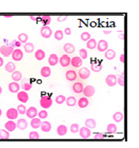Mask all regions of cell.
I'll return each mask as SVG.
<instances>
[{
  "mask_svg": "<svg viewBox=\"0 0 139 148\" xmlns=\"http://www.w3.org/2000/svg\"><path fill=\"white\" fill-rule=\"evenodd\" d=\"M40 106L41 108H43L44 109H48L52 106V103H53V101H52V98L50 96H48V95H45V96H43L41 98L40 101Z\"/></svg>",
  "mask_w": 139,
  "mask_h": 148,
  "instance_id": "1",
  "label": "cell"
},
{
  "mask_svg": "<svg viewBox=\"0 0 139 148\" xmlns=\"http://www.w3.org/2000/svg\"><path fill=\"white\" fill-rule=\"evenodd\" d=\"M13 50H14L13 46H8L3 45L0 47V53L5 57H8L11 55H12Z\"/></svg>",
  "mask_w": 139,
  "mask_h": 148,
  "instance_id": "2",
  "label": "cell"
},
{
  "mask_svg": "<svg viewBox=\"0 0 139 148\" xmlns=\"http://www.w3.org/2000/svg\"><path fill=\"white\" fill-rule=\"evenodd\" d=\"M40 33L41 35L44 38L48 39L52 36V29L50 28V27H49L48 26H43L40 30Z\"/></svg>",
  "mask_w": 139,
  "mask_h": 148,
  "instance_id": "3",
  "label": "cell"
},
{
  "mask_svg": "<svg viewBox=\"0 0 139 148\" xmlns=\"http://www.w3.org/2000/svg\"><path fill=\"white\" fill-rule=\"evenodd\" d=\"M18 115H19V112H18L17 110L13 108L8 109L7 111H6V117L10 120L16 119V118H17L18 117Z\"/></svg>",
  "mask_w": 139,
  "mask_h": 148,
  "instance_id": "4",
  "label": "cell"
},
{
  "mask_svg": "<svg viewBox=\"0 0 139 148\" xmlns=\"http://www.w3.org/2000/svg\"><path fill=\"white\" fill-rule=\"evenodd\" d=\"M105 83L109 87H114L117 83V77L115 75H108L105 78Z\"/></svg>",
  "mask_w": 139,
  "mask_h": 148,
  "instance_id": "5",
  "label": "cell"
},
{
  "mask_svg": "<svg viewBox=\"0 0 139 148\" xmlns=\"http://www.w3.org/2000/svg\"><path fill=\"white\" fill-rule=\"evenodd\" d=\"M83 93L84 96H86V97H91L95 94V88L92 85H87L83 90Z\"/></svg>",
  "mask_w": 139,
  "mask_h": 148,
  "instance_id": "6",
  "label": "cell"
},
{
  "mask_svg": "<svg viewBox=\"0 0 139 148\" xmlns=\"http://www.w3.org/2000/svg\"><path fill=\"white\" fill-rule=\"evenodd\" d=\"M24 57V52L20 49H15L12 52V58L15 61H20Z\"/></svg>",
  "mask_w": 139,
  "mask_h": 148,
  "instance_id": "7",
  "label": "cell"
},
{
  "mask_svg": "<svg viewBox=\"0 0 139 148\" xmlns=\"http://www.w3.org/2000/svg\"><path fill=\"white\" fill-rule=\"evenodd\" d=\"M108 43L105 39H101L98 42L97 46V48L99 52H105L108 48Z\"/></svg>",
  "mask_w": 139,
  "mask_h": 148,
  "instance_id": "8",
  "label": "cell"
},
{
  "mask_svg": "<svg viewBox=\"0 0 139 148\" xmlns=\"http://www.w3.org/2000/svg\"><path fill=\"white\" fill-rule=\"evenodd\" d=\"M90 75H91L90 70L87 68H85V67L80 69L79 71V77H80L81 79H83V80L87 79L90 77Z\"/></svg>",
  "mask_w": 139,
  "mask_h": 148,
  "instance_id": "9",
  "label": "cell"
},
{
  "mask_svg": "<svg viewBox=\"0 0 139 148\" xmlns=\"http://www.w3.org/2000/svg\"><path fill=\"white\" fill-rule=\"evenodd\" d=\"M79 135H80L82 139H88V138L90 137L91 132L90 129L87 128V127H82L81 129H79Z\"/></svg>",
  "mask_w": 139,
  "mask_h": 148,
  "instance_id": "10",
  "label": "cell"
},
{
  "mask_svg": "<svg viewBox=\"0 0 139 148\" xmlns=\"http://www.w3.org/2000/svg\"><path fill=\"white\" fill-rule=\"evenodd\" d=\"M17 99L20 102H21L22 103H27L29 99L28 94L25 91L18 92L17 95Z\"/></svg>",
  "mask_w": 139,
  "mask_h": 148,
  "instance_id": "11",
  "label": "cell"
},
{
  "mask_svg": "<svg viewBox=\"0 0 139 148\" xmlns=\"http://www.w3.org/2000/svg\"><path fill=\"white\" fill-rule=\"evenodd\" d=\"M70 61H71V59L70 57H69L68 55H64L62 56L60 59H59V62L60 63V65H62V67H68V65H70Z\"/></svg>",
  "mask_w": 139,
  "mask_h": 148,
  "instance_id": "12",
  "label": "cell"
},
{
  "mask_svg": "<svg viewBox=\"0 0 139 148\" xmlns=\"http://www.w3.org/2000/svg\"><path fill=\"white\" fill-rule=\"evenodd\" d=\"M8 90L11 93H17L20 90V85L17 82H11L8 85Z\"/></svg>",
  "mask_w": 139,
  "mask_h": 148,
  "instance_id": "13",
  "label": "cell"
},
{
  "mask_svg": "<svg viewBox=\"0 0 139 148\" xmlns=\"http://www.w3.org/2000/svg\"><path fill=\"white\" fill-rule=\"evenodd\" d=\"M37 114H38L37 109L36 108H34V107H30V108H29L28 109L26 110V116L30 118H33L36 117V116H37Z\"/></svg>",
  "mask_w": 139,
  "mask_h": 148,
  "instance_id": "14",
  "label": "cell"
},
{
  "mask_svg": "<svg viewBox=\"0 0 139 148\" xmlns=\"http://www.w3.org/2000/svg\"><path fill=\"white\" fill-rule=\"evenodd\" d=\"M17 128L20 130H25L28 127V122L24 118H19L17 122Z\"/></svg>",
  "mask_w": 139,
  "mask_h": 148,
  "instance_id": "15",
  "label": "cell"
},
{
  "mask_svg": "<svg viewBox=\"0 0 139 148\" xmlns=\"http://www.w3.org/2000/svg\"><path fill=\"white\" fill-rule=\"evenodd\" d=\"M5 129L6 130H8V131H13L15 130V129L17 128V124L16 123H15L13 120H10L5 123Z\"/></svg>",
  "mask_w": 139,
  "mask_h": 148,
  "instance_id": "16",
  "label": "cell"
},
{
  "mask_svg": "<svg viewBox=\"0 0 139 148\" xmlns=\"http://www.w3.org/2000/svg\"><path fill=\"white\" fill-rule=\"evenodd\" d=\"M70 64L74 68H79L82 65L83 61L79 57H74L71 59Z\"/></svg>",
  "mask_w": 139,
  "mask_h": 148,
  "instance_id": "17",
  "label": "cell"
},
{
  "mask_svg": "<svg viewBox=\"0 0 139 148\" xmlns=\"http://www.w3.org/2000/svg\"><path fill=\"white\" fill-rule=\"evenodd\" d=\"M48 61L50 65L54 66V65H56L59 63V57H58V56L56 54H51L50 55Z\"/></svg>",
  "mask_w": 139,
  "mask_h": 148,
  "instance_id": "18",
  "label": "cell"
},
{
  "mask_svg": "<svg viewBox=\"0 0 139 148\" xmlns=\"http://www.w3.org/2000/svg\"><path fill=\"white\" fill-rule=\"evenodd\" d=\"M64 50L67 54H72L75 52V47L71 43H66L64 46Z\"/></svg>",
  "mask_w": 139,
  "mask_h": 148,
  "instance_id": "19",
  "label": "cell"
},
{
  "mask_svg": "<svg viewBox=\"0 0 139 148\" xmlns=\"http://www.w3.org/2000/svg\"><path fill=\"white\" fill-rule=\"evenodd\" d=\"M21 88L24 91H29L32 88V84L29 81L28 79H24V80L21 81Z\"/></svg>",
  "mask_w": 139,
  "mask_h": 148,
  "instance_id": "20",
  "label": "cell"
},
{
  "mask_svg": "<svg viewBox=\"0 0 139 148\" xmlns=\"http://www.w3.org/2000/svg\"><path fill=\"white\" fill-rule=\"evenodd\" d=\"M77 75L75 71L72 70H70L66 72V79L70 81H73L77 79Z\"/></svg>",
  "mask_w": 139,
  "mask_h": 148,
  "instance_id": "21",
  "label": "cell"
},
{
  "mask_svg": "<svg viewBox=\"0 0 139 148\" xmlns=\"http://www.w3.org/2000/svg\"><path fill=\"white\" fill-rule=\"evenodd\" d=\"M41 130L44 132H49L52 129V125L49 121H43L41 124Z\"/></svg>",
  "mask_w": 139,
  "mask_h": 148,
  "instance_id": "22",
  "label": "cell"
},
{
  "mask_svg": "<svg viewBox=\"0 0 139 148\" xmlns=\"http://www.w3.org/2000/svg\"><path fill=\"white\" fill-rule=\"evenodd\" d=\"M72 90L77 94L81 93L83 92V85L80 82H77L72 85Z\"/></svg>",
  "mask_w": 139,
  "mask_h": 148,
  "instance_id": "23",
  "label": "cell"
},
{
  "mask_svg": "<svg viewBox=\"0 0 139 148\" xmlns=\"http://www.w3.org/2000/svg\"><path fill=\"white\" fill-rule=\"evenodd\" d=\"M85 125L89 129H94L97 127V122L94 118H87L85 121Z\"/></svg>",
  "mask_w": 139,
  "mask_h": 148,
  "instance_id": "24",
  "label": "cell"
},
{
  "mask_svg": "<svg viewBox=\"0 0 139 148\" xmlns=\"http://www.w3.org/2000/svg\"><path fill=\"white\" fill-rule=\"evenodd\" d=\"M41 75L44 78H48L51 75V69L48 66H44L41 69Z\"/></svg>",
  "mask_w": 139,
  "mask_h": 148,
  "instance_id": "25",
  "label": "cell"
},
{
  "mask_svg": "<svg viewBox=\"0 0 139 148\" xmlns=\"http://www.w3.org/2000/svg\"><path fill=\"white\" fill-rule=\"evenodd\" d=\"M5 70L6 72H9V73H13V72L15 71L16 70V65L13 62L9 61L5 65Z\"/></svg>",
  "mask_w": 139,
  "mask_h": 148,
  "instance_id": "26",
  "label": "cell"
},
{
  "mask_svg": "<svg viewBox=\"0 0 139 148\" xmlns=\"http://www.w3.org/2000/svg\"><path fill=\"white\" fill-rule=\"evenodd\" d=\"M41 124V121L40 118H37L36 117L32 118L30 121V126L33 129H38L39 128H40Z\"/></svg>",
  "mask_w": 139,
  "mask_h": 148,
  "instance_id": "27",
  "label": "cell"
},
{
  "mask_svg": "<svg viewBox=\"0 0 139 148\" xmlns=\"http://www.w3.org/2000/svg\"><path fill=\"white\" fill-rule=\"evenodd\" d=\"M116 52L112 49H107L105 52V57L107 60H112L115 58Z\"/></svg>",
  "mask_w": 139,
  "mask_h": 148,
  "instance_id": "28",
  "label": "cell"
},
{
  "mask_svg": "<svg viewBox=\"0 0 139 148\" xmlns=\"http://www.w3.org/2000/svg\"><path fill=\"white\" fill-rule=\"evenodd\" d=\"M57 132L58 135L59 136L66 135L68 132V128L66 127L65 125H60V126L57 127Z\"/></svg>",
  "mask_w": 139,
  "mask_h": 148,
  "instance_id": "29",
  "label": "cell"
},
{
  "mask_svg": "<svg viewBox=\"0 0 139 148\" xmlns=\"http://www.w3.org/2000/svg\"><path fill=\"white\" fill-rule=\"evenodd\" d=\"M89 104V101L86 97H82L78 101V106L80 108H87Z\"/></svg>",
  "mask_w": 139,
  "mask_h": 148,
  "instance_id": "30",
  "label": "cell"
},
{
  "mask_svg": "<svg viewBox=\"0 0 139 148\" xmlns=\"http://www.w3.org/2000/svg\"><path fill=\"white\" fill-rule=\"evenodd\" d=\"M34 57H35V58L37 59L38 61H41L46 57V53L43 50L39 49V50L36 51L35 53H34Z\"/></svg>",
  "mask_w": 139,
  "mask_h": 148,
  "instance_id": "31",
  "label": "cell"
},
{
  "mask_svg": "<svg viewBox=\"0 0 139 148\" xmlns=\"http://www.w3.org/2000/svg\"><path fill=\"white\" fill-rule=\"evenodd\" d=\"M24 51L26 52V53H32L34 49V44L31 42L26 43L24 46Z\"/></svg>",
  "mask_w": 139,
  "mask_h": 148,
  "instance_id": "32",
  "label": "cell"
},
{
  "mask_svg": "<svg viewBox=\"0 0 139 148\" xmlns=\"http://www.w3.org/2000/svg\"><path fill=\"white\" fill-rule=\"evenodd\" d=\"M11 77H12V79L14 81L17 82L21 80L22 79V74L20 71H15L13 72L11 75Z\"/></svg>",
  "mask_w": 139,
  "mask_h": 148,
  "instance_id": "33",
  "label": "cell"
},
{
  "mask_svg": "<svg viewBox=\"0 0 139 148\" xmlns=\"http://www.w3.org/2000/svg\"><path fill=\"white\" fill-rule=\"evenodd\" d=\"M97 46V42L96 39H90L87 42V44H86V46H87V48L90 49V50H93V49L96 48Z\"/></svg>",
  "mask_w": 139,
  "mask_h": 148,
  "instance_id": "34",
  "label": "cell"
},
{
  "mask_svg": "<svg viewBox=\"0 0 139 148\" xmlns=\"http://www.w3.org/2000/svg\"><path fill=\"white\" fill-rule=\"evenodd\" d=\"M112 118H113L114 121H115V122L120 123L121 122L122 120L123 119V113L120 112H115V114H113Z\"/></svg>",
  "mask_w": 139,
  "mask_h": 148,
  "instance_id": "35",
  "label": "cell"
},
{
  "mask_svg": "<svg viewBox=\"0 0 139 148\" xmlns=\"http://www.w3.org/2000/svg\"><path fill=\"white\" fill-rule=\"evenodd\" d=\"M91 70L94 72H99L103 69V65L101 63H92L90 66Z\"/></svg>",
  "mask_w": 139,
  "mask_h": 148,
  "instance_id": "36",
  "label": "cell"
},
{
  "mask_svg": "<svg viewBox=\"0 0 139 148\" xmlns=\"http://www.w3.org/2000/svg\"><path fill=\"white\" fill-rule=\"evenodd\" d=\"M66 103L68 106L73 107L77 104V99L74 96H69L68 98H66Z\"/></svg>",
  "mask_w": 139,
  "mask_h": 148,
  "instance_id": "37",
  "label": "cell"
},
{
  "mask_svg": "<svg viewBox=\"0 0 139 148\" xmlns=\"http://www.w3.org/2000/svg\"><path fill=\"white\" fill-rule=\"evenodd\" d=\"M107 131L109 134H115L117 131V127L115 124L113 123H110L107 126Z\"/></svg>",
  "mask_w": 139,
  "mask_h": 148,
  "instance_id": "38",
  "label": "cell"
},
{
  "mask_svg": "<svg viewBox=\"0 0 139 148\" xmlns=\"http://www.w3.org/2000/svg\"><path fill=\"white\" fill-rule=\"evenodd\" d=\"M41 21L42 22L44 26H47L51 23V20H52V19H51L50 16H48V15L43 16V17H41Z\"/></svg>",
  "mask_w": 139,
  "mask_h": 148,
  "instance_id": "39",
  "label": "cell"
},
{
  "mask_svg": "<svg viewBox=\"0 0 139 148\" xmlns=\"http://www.w3.org/2000/svg\"><path fill=\"white\" fill-rule=\"evenodd\" d=\"M10 138L9 131L6 130H0V139H8Z\"/></svg>",
  "mask_w": 139,
  "mask_h": 148,
  "instance_id": "40",
  "label": "cell"
},
{
  "mask_svg": "<svg viewBox=\"0 0 139 148\" xmlns=\"http://www.w3.org/2000/svg\"><path fill=\"white\" fill-rule=\"evenodd\" d=\"M17 39H18V41H19L21 43L26 44V43H27L28 39V36L26 33H21L18 35Z\"/></svg>",
  "mask_w": 139,
  "mask_h": 148,
  "instance_id": "41",
  "label": "cell"
},
{
  "mask_svg": "<svg viewBox=\"0 0 139 148\" xmlns=\"http://www.w3.org/2000/svg\"><path fill=\"white\" fill-rule=\"evenodd\" d=\"M54 37L55 39L58 41H61L64 39V32L61 30H58L54 34Z\"/></svg>",
  "mask_w": 139,
  "mask_h": 148,
  "instance_id": "42",
  "label": "cell"
},
{
  "mask_svg": "<svg viewBox=\"0 0 139 148\" xmlns=\"http://www.w3.org/2000/svg\"><path fill=\"white\" fill-rule=\"evenodd\" d=\"M66 97L64 95H59V96H57V97L55 98V102L57 103V104H63V103H64V102H66Z\"/></svg>",
  "mask_w": 139,
  "mask_h": 148,
  "instance_id": "43",
  "label": "cell"
},
{
  "mask_svg": "<svg viewBox=\"0 0 139 148\" xmlns=\"http://www.w3.org/2000/svg\"><path fill=\"white\" fill-rule=\"evenodd\" d=\"M81 39L83 42H87L89 39H91V34L88 32H83L81 34Z\"/></svg>",
  "mask_w": 139,
  "mask_h": 148,
  "instance_id": "44",
  "label": "cell"
},
{
  "mask_svg": "<svg viewBox=\"0 0 139 148\" xmlns=\"http://www.w3.org/2000/svg\"><path fill=\"white\" fill-rule=\"evenodd\" d=\"M117 83H118L120 86L123 87L125 85V79H124V72H122L119 75L118 79H117Z\"/></svg>",
  "mask_w": 139,
  "mask_h": 148,
  "instance_id": "45",
  "label": "cell"
},
{
  "mask_svg": "<svg viewBox=\"0 0 139 148\" xmlns=\"http://www.w3.org/2000/svg\"><path fill=\"white\" fill-rule=\"evenodd\" d=\"M17 110L19 114H20L21 115H24V114H26V110H27V109H26V107L24 105L20 104L17 106Z\"/></svg>",
  "mask_w": 139,
  "mask_h": 148,
  "instance_id": "46",
  "label": "cell"
},
{
  "mask_svg": "<svg viewBox=\"0 0 139 148\" xmlns=\"http://www.w3.org/2000/svg\"><path fill=\"white\" fill-rule=\"evenodd\" d=\"M70 130L71 132L73 133V134L77 133L78 131H79V124H77V123H73V124L71 125Z\"/></svg>",
  "mask_w": 139,
  "mask_h": 148,
  "instance_id": "47",
  "label": "cell"
},
{
  "mask_svg": "<svg viewBox=\"0 0 139 148\" xmlns=\"http://www.w3.org/2000/svg\"><path fill=\"white\" fill-rule=\"evenodd\" d=\"M38 116H39V118H41V119H44V118H46L48 116V112L45 110H41L39 113L37 114Z\"/></svg>",
  "mask_w": 139,
  "mask_h": 148,
  "instance_id": "48",
  "label": "cell"
},
{
  "mask_svg": "<svg viewBox=\"0 0 139 148\" xmlns=\"http://www.w3.org/2000/svg\"><path fill=\"white\" fill-rule=\"evenodd\" d=\"M79 55L81 59H86L87 58V51L84 48L81 49L79 50Z\"/></svg>",
  "mask_w": 139,
  "mask_h": 148,
  "instance_id": "49",
  "label": "cell"
},
{
  "mask_svg": "<svg viewBox=\"0 0 139 148\" xmlns=\"http://www.w3.org/2000/svg\"><path fill=\"white\" fill-rule=\"evenodd\" d=\"M29 139H39V134L37 132V131H31L30 132L29 136H28Z\"/></svg>",
  "mask_w": 139,
  "mask_h": 148,
  "instance_id": "50",
  "label": "cell"
},
{
  "mask_svg": "<svg viewBox=\"0 0 139 148\" xmlns=\"http://www.w3.org/2000/svg\"><path fill=\"white\" fill-rule=\"evenodd\" d=\"M105 138V135L103 133H97L94 136V139H103Z\"/></svg>",
  "mask_w": 139,
  "mask_h": 148,
  "instance_id": "51",
  "label": "cell"
},
{
  "mask_svg": "<svg viewBox=\"0 0 139 148\" xmlns=\"http://www.w3.org/2000/svg\"><path fill=\"white\" fill-rule=\"evenodd\" d=\"M68 19V16H59L57 17V20L59 22H63V21H65L66 19Z\"/></svg>",
  "mask_w": 139,
  "mask_h": 148,
  "instance_id": "52",
  "label": "cell"
},
{
  "mask_svg": "<svg viewBox=\"0 0 139 148\" xmlns=\"http://www.w3.org/2000/svg\"><path fill=\"white\" fill-rule=\"evenodd\" d=\"M64 33H65L66 35H70L72 34V30H71L70 28H66L65 30H64Z\"/></svg>",
  "mask_w": 139,
  "mask_h": 148,
  "instance_id": "53",
  "label": "cell"
},
{
  "mask_svg": "<svg viewBox=\"0 0 139 148\" xmlns=\"http://www.w3.org/2000/svg\"><path fill=\"white\" fill-rule=\"evenodd\" d=\"M13 46L15 47H20L21 45V43L18 40H14L13 41Z\"/></svg>",
  "mask_w": 139,
  "mask_h": 148,
  "instance_id": "54",
  "label": "cell"
},
{
  "mask_svg": "<svg viewBox=\"0 0 139 148\" xmlns=\"http://www.w3.org/2000/svg\"><path fill=\"white\" fill-rule=\"evenodd\" d=\"M119 60H120V61L121 62V63H125V55H124V54L120 55V58H119Z\"/></svg>",
  "mask_w": 139,
  "mask_h": 148,
  "instance_id": "55",
  "label": "cell"
},
{
  "mask_svg": "<svg viewBox=\"0 0 139 148\" xmlns=\"http://www.w3.org/2000/svg\"><path fill=\"white\" fill-rule=\"evenodd\" d=\"M118 39H120V40H124V38H125V35H124L123 33H121L118 35Z\"/></svg>",
  "mask_w": 139,
  "mask_h": 148,
  "instance_id": "56",
  "label": "cell"
},
{
  "mask_svg": "<svg viewBox=\"0 0 139 148\" xmlns=\"http://www.w3.org/2000/svg\"><path fill=\"white\" fill-rule=\"evenodd\" d=\"M103 32L105 34H109L112 32V30H105L103 31Z\"/></svg>",
  "mask_w": 139,
  "mask_h": 148,
  "instance_id": "57",
  "label": "cell"
},
{
  "mask_svg": "<svg viewBox=\"0 0 139 148\" xmlns=\"http://www.w3.org/2000/svg\"><path fill=\"white\" fill-rule=\"evenodd\" d=\"M30 19H32V21H37V19H39V17H35V16H30Z\"/></svg>",
  "mask_w": 139,
  "mask_h": 148,
  "instance_id": "58",
  "label": "cell"
},
{
  "mask_svg": "<svg viewBox=\"0 0 139 148\" xmlns=\"http://www.w3.org/2000/svg\"><path fill=\"white\" fill-rule=\"evenodd\" d=\"M4 59L0 57V67H1L3 65H4Z\"/></svg>",
  "mask_w": 139,
  "mask_h": 148,
  "instance_id": "59",
  "label": "cell"
},
{
  "mask_svg": "<svg viewBox=\"0 0 139 148\" xmlns=\"http://www.w3.org/2000/svg\"><path fill=\"white\" fill-rule=\"evenodd\" d=\"M4 17L5 18H11L12 17V15H5Z\"/></svg>",
  "mask_w": 139,
  "mask_h": 148,
  "instance_id": "60",
  "label": "cell"
},
{
  "mask_svg": "<svg viewBox=\"0 0 139 148\" xmlns=\"http://www.w3.org/2000/svg\"><path fill=\"white\" fill-rule=\"evenodd\" d=\"M1 92H2V88H1V85H0V95H1Z\"/></svg>",
  "mask_w": 139,
  "mask_h": 148,
  "instance_id": "61",
  "label": "cell"
},
{
  "mask_svg": "<svg viewBox=\"0 0 139 148\" xmlns=\"http://www.w3.org/2000/svg\"><path fill=\"white\" fill-rule=\"evenodd\" d=\"M1 114H2V110L0 109V116H1Z\"/></svg>",
  "mask_w": 139,
  "mask_h": 148,
  "instance_id": "62",
  "label": "cell"
}]
</instances>
